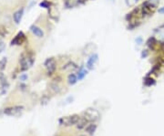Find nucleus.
<instances>
[{
    "instance_id": "f257e3e1",
    "label": "nucleus",
    "mask_w": 164,
    "mask_h": 136,
    "mask_svg": "<svg viewBox=\"0 0 164 136\" xmlns=\"http://www.w3.org/2000/svg\"><path fill=\"white\" fill-rule=\"evenodd\" d=\"M79 115H71V116H66V117H62L59 119V124L64 125V126H72L77 124V123L79 120Z\"/></svg>"
},
{
    "instance_id": "f03ea898",
    "label": "nucleus",
    "mask_w": 164,
    "mask_h": 136,
    "mask_svg": "<svg viewBox=\"0 0 164 136\" xmlns=\"http://www.w3.org/2000/svg\"><path fill=\"white\" fill-rule=\"evenodd\" d=\"M84 117L88 120V122H95L99 117V113L97 110L89 108L85 111L84 112Z\"/></svg>"
},
{
    "instance_id": "7ed1b4c3",
    "label": "nucleus",
    "mask_w": 164,
    "mask_h": 136,
    "mask_svg": "<svg viewBox=\"0 0 164 136\" xmlns=\"http://www.w3.org/2000/svg\"><path fill=\"white\" fill-rule=\"evenodd\" d=\"M22 106H14V107H8L4 110V113L9 116H19L21 112H23Z\"/></svg>"
},
{
    "instance_id": "20e7f679",
    "label": "nucleus",
    "mask_w": 164,
    "mask_h": 136,
    "mask_svg": "<svg viewBox=\"0 0 164 136\" xmlns=\"http://www.w3.org/2000/svg\"><path fill=\"white\" fill-rule=\"evenodd\" d=\"M98 60H99V56L97 54H92L87 61V68L88 69H92L96 65V63L98 62Z\"/></svg>"
},
{
    "instance_id": "39448f33",
    "label": "nucleus",
    "mask_w": 164,
    "mask_h": 136,
    "mask_svg": "<svg viewBox=\"0 0 164 136\" xmlns=\"http://www.w3.org/2000/svg\"><path fill=\"white\" fill-rule=\"evenodd\" d=\"M33 64V59L29 57H25L21 59V69L23 70H26L29 69Z\"/></svg>"
},
{
    "instance_id": "423d86ee",
    "label": "nucleus",
    "mask_w": 164,
    "mask_h": 136,
    "mask_svg": "<svg viewBox=\"0 0 164 136\" xmlns=\"http://www.w3.org/2000/svg\"><path fill=\"white\" fill-rule=\"evenodd\" d=\"M45 66H46L49 74H52L56 69V61L53 58H49L47 61L45 62Z\"/></svg>"
},
{
    "instance_id": "0eeeda50",
    "label": "nucleus",
    "mask_w": 164,
    "mask_h": 136,
    "mask_svg": "<svg viewBox=\"0 0 164 136\" xmlns=\"http://www.w3.org/2000/svg\"><path fill=\"white\" fill-rule=\"evenodd\" d=\"M23 14H24V9L21 8L20 10L17 11L16 13L14 14V21L16 22L17 24H19L21 19H22V17H23Z\"/></svg>"
},
{
    "instance_id": "6e6552de",
    "label": "nucleus",
    "mask_w": 164,
    "mask_h": 136,
    "mask_svg": "<svg viewBox=\"0 0 164 136\" xmlns=\"http://www.w3.org/2000/svg\"><path fill=\"white\" fill-rule=\"evenodd\" d=\"M88 120L85 118V117H82V118H79V122L77 123L76 126L78 129H83V128H86L87 125H88Z\"/></svg>"
},
{
    "instance_id": "1a4fd4ad",
    "label": "nucleus",
    "mask_w": 164,
    "mask_h": 136,
    "mask_svg": "<svg viewBox=\"0 0 164 136\" xmlns=\"http://www.w3.org/2000/svg\"><path fill=\"white\" fill-rule=\"evenodd\" d=\"M30 29H31L32 33H33L35 36H37L38 38H42V37L44 36V33H43V31H42V29H40V28L38 27L37 26H32V27H30Z\"/></svg>"
},
{
    "instance_id": "9d476101",
    "label": "nucleus",
    "mask_w": 164,
    "mask_h": 136,
    "mask_svg": "<svg viewBox=\"0 0 164 136\" xmlns=\"http://www.w3.org/2000/svg\"><path fill=\"white\" fill-rule=\"evenodd\" d=\"M96 129H97V125L94 124V123H90V124H88L87 125L86 127V132L88 133V134H93L95 132H96Z\"/></svg>"
},
{
    "instance_id": "9b49d317",
    "label": "nucleus",
    "mask_w": 164,
    "mask_h": 136,
    "mask_svg": "<svg viewBox=\"0 0 164 136\" xmlns=\"http://www.w3.org/2000/svg\"><path fill=\"white\" fill-rule=\"evenodd\" d=\"M23 38H24V36H23V34L21 33V34L18 35V36L16 37V38H15L14 40H12V44H14V45H19L20 43H22Z\"/></svg>"
},
{
    "instance_id": "f8f14e48",
    "label": "nucleus",
    "mask_w": 164,
    "mask_h": 136,
    "mask_svg": "<svg viewBox=\"0 0 164 136\" xmlns=\"http://www.w3.org/2000/svg\"><path fill=\"white\" fill-rule=\"evenodd\" d=\"M68 83L71 84V85H73V84H75L77 82V81L79 79H78V77L76 76L75 74H70L69 76H68Z\"/></svg>"
},
{
    "instance_id": "ddd939ff",
    "label": "nucleus",
    "mask_w": 164,
    "mask_h": 136,
    "mask_svg": "<svg viewBox=\"0 0 164 136\" xmlns=\"http://www.w3.org/2000/svg\"><path fill=\"white\" fill-rule=\"evenodd\" d=\"M138 2L139 0H125V3L128 7H134Z\"/></svg>"
},
{
    "instance_id": "4468645a",
    "label": "nucleus",
    "mask_w": 164,
    "mask_h": 136,
    "mask_svg": "<svg viewBox=\"0 0 164 136\" xmlns=\"http://www.w3.org/2000/svg\"><path fill=\"white\" fill-rule=\"evenodd\" d=\"M87 75V70L85 69H81L80 70H79V76H78V79L79 80H82L85 76Z\"/></svg>"
},
{
    "instance_id": "2eb2a0df",
    "label": "nucleus",
    "mask_w": 164,
    "mask_h": 136,
    "mask_svg": "<svg viewBox=\"0 0 164 136\" xmlns=\"http://www.w3.org/2000/svg\"><path fill=\"white\" fill-rule=\"evenodd\" d=\"M6 64H7V58H3L1 60H0V69H4Z\"/></svg>"
},
{
    "instance_id": "dca6fc26",
    "label": "nucleus",
    "mask_w": 164,
    "mask_h": 136,
    "mask_svg": "<svg viewBox=\"0 0 164 136\" xmlns=\"http://www.w3.org/2000/svg\"><path fill=\"white\" fill-rule=\"evenodd\" d=\"M135 41H136V44H137V45H139V46H140V45L143 43V39H142V38H141V37H138V38L135 39Z\"/></svg>"
},
{
    "instance_id": "f3484780",
    "label": "nucleus",
    "mask_w": 164,
    "mask_h": 136,
    "mask_svg": "<svg viewBox=\"0 0 164 136\" xmlns=\"http://www.w3.org/2000/svg\"><path fill=\"white\" fill-rule=\"evenodd\" d=\"M4 49H5V43L0 39V53L4 50Z\"/></svg>"
},
{
    "instance_id": "a211bd4d",
    "label": "nucleus",
    "mask_w": 164,
    "mask_h": 136,
    "mask_svg": "<svg viewBox=\"0 0 164 136\" xmlns=\"http://www.w3.org/2000/svg\"><path fill=\"white\" fill-rule=\"evenodd\" d=\"M26 80H27V75L23 74V75H21V76H20V81H26Z\"/></svg>"
},
{
    "instance_id": "6ab92c4d",
    "label": "nucleus",
    "mask_w": 164,
    "mask_h": 136,
    "mask_svg": "<svg viewBox=\"0 0 164 136\" xmlns=\"http://www.w3.org/2000/svg\"><path fill=\"white\" fill-rule=\"evenodd\" d=\"M147 55H148L147 50H143V51H142V54H141V57H142V58H145V57H147Z\"/></svg>"
},
{
    "instance_id": "aec40b11",
    "label": "nucleus",
    "mask_w": 164,
    "mask_h": 136,
    "mask_svg": "<svg viewBox=\"0 0 164 136\" xmlns=\"http://www.w3.org/2000/svg\"><path fill=\"white\" fill-rule=\"evenodd\" d=\"M40 6H41V7H49V5L47 4V2H43V3H41Z\"/></svg>"
},
{
    "instance_id": "412c9836",
    "label": "nucleus",
    "mask_w": 164,
    "mask_h": 136,
    "mask_svg": "<svg viewBox=\"0 0 164 136\" xmlns=\"http://www.w3.org/2000/svg\"><path fill=\"white\" fill-rule=\"evenodd\" d=\"M159 13H160V14H164V7H160V8L159 9Z\"/></svg>"
},
{
    "instance_id": "4be33fe9",
    "label": "nucleus",
    "mask_w": 164,
    "mask_h": 136,
    "mask_svg": "<svg viewBox=\"0 0 164 136\" xmlns=\"http://www.w3.org/2000/svg\"><path fill=\"white\" fill-rule=\"evenodd\" d=\"M78 136H85V135H83V134H79V135H78Z\"/></svg>"
},
{
    "instance_id": "5701e85b",
    "label": "nucleus",
    "mask_w": 164,
    "mask_h": 136,
    "mask_svg": "<svg viewBox=\"0 0 164 136\" xmlns=\"http://www.w3.org/2000/svg\"><path fill=\"white\" fill-rule=\"evenodd\" d=\"M110 2H114V0H110Z\"/></svg>"
},
{
    "instance_id": "b1692460",
    "label": "nucleus",
    "mask_w": 164,
    "mask_h": 136,
    "mask_svg": "<svg viewBox=\"0 0 164 136\" xmlns=\"http://www.w3.org/2000/svg\"><path fill=\"white\" fill-rule=\"evenodd\" d=\"M0 77H1V74H0Z\"/></svg>"
}]
</instances>
